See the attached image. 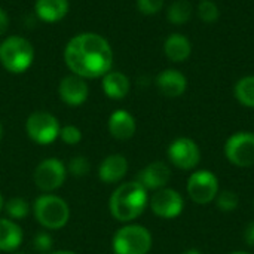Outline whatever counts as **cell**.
I'll return each instance as SVG.
<instances>
[{
    "label": "cell",
    "instance_id": "1",
    "mask_svg": "<svg viewBox=\"0 0 254 254\" xmlns=\"http://www.w3.org/2000/svg\"><path fill=\"white\" fill-rule=\"evenodd\" d=\"M64 63L70 73L86 80L103 77L112 70L113 49L109 40L98 33H79L67 42Z\"/></svg>",
    "mask_w": 254,
    "mask_h": 254
},
{
    "label": "cell",
    "instance_id": "2",
    "mask_svg": "<svg viewBox=\"0 0 254 254\" xmlns=\"http://www.w3.org/2000/svg\"><path fill=\"white\" fill-rule=\"evenodd\" d=\"M149 205V192L137 182L121 183L109 199V210L115 220L121 223H132Z\"/></svg>",
    "mask_w": 254,
    "mask_h": 254
},
{
    "label": "cell",
    "instance_id": "3",
    "mask_svg": "<svg viewBox=\"0 0 254 254\" xmlns=\"http://www.w3.org/2000/svg\"><path fill=\"white\" fill-rule=\"evenodd\" d=\"M33 216L36 222L45 231L63 229L70 220V207L58 195L43 193L36 198L31 205Z\"/></svg>",
    "mask_w": 254,
    "mask_h": 254
},
{
    "label": "cell",
    "instance_id": "4",
    "mask_svg": "<svg viewBox=\"0 0 254 254\" xmlns=\"http://www.w3.org/2000/svg\"><path fill=\"white\" fill-rule=\"evenodd\" d=\"M34 61L31 42L21 36H9L0 43V64L9 73L19 74L27 71Z\"/></svg>",
    "mask_w": 254,
    "mask_h": 254
},
{
    "label": "cell",
    "instance_id": "5",
    "mask_svg": "<svg viewBox=\"0 0 254 254\" xmlns=\"http://www.w3.org/2000/svg\"><path fill=\"white\" fill-rule=\"evenodd\" d=\"M153 246L150 231L137 223H125L112 240L115 254H149Z\"/></svg>",
    "mask_w": 254,
    "mask_h": 254
},
{
    "label": "cell",
    "instance_id": "6",
    "mask_svg": "<svg viewBox=\"0 0 254 254\" xmlns=\"http://www.w3.org/2000/svg\"><path fill=\"white\" fill-rule=\"evenodd\" d=\"M61 125L58 119L45 110L33 112L25 121V132L28 138L40 146L54 143L60 137Z\"/></svg>",
    "mask_w": 254,
    "mask_h": 254
},
{
    "label": "cell",
    "instance_id": "7",
    "mask_svg": "<svg viewBox=\"0 0 254 254\" xmlns=\"http://www.w3.org/2000/svg\"><path fill=\"white\" fill-rule=\"evenodd\" d=\"M186 190L192 202L198 205H207L213 202L220 192L219 179L210 170L193 171L188 179Z\"/></svg>",
    "mask_w": 254,
    "mask_h": 254
},
{
    "label": "cell",
    "instance_id": "8",
    "mask_svg": "<svg viewBox=\"0 0 254 254\" xmlns=\"http://www.w3.org/2000/svg\"><path fill=\"white\" fill-rule=\"evenodd\" d=\"M65 164L57 158H46L37 164L33 173V182L43 193H52L58 190L67 179Z\"/></svg>",
    "mask_w": 254,
    "mask_h": 254
},
{
    "label": "cell",
    "instance_id": "9",
    "mask_svg": "<svg viewBox=\"0 0 254 254\" xmlns=\"http://www.w3.org/2000/svg\"><path fill=\"white\" fill-rule=\"evenodd\" d=\"M226 159L240 168L254 165V132L238 131L232 134L225 143Z\"/></svg>",
    "mask_w": 254,
    "mask_h": 254
},
{
    "label": "cell",
    "instance_id": "10",
    "mask_svg": "<svg viewBox=\"0 0 254 254\" xmlns=\"http://www.w3.org/2000/svg\"><path fill=\"white\" fill-rule=\"evenodd\" d=\"M168 161L179 170H195L201 161V150L195 140L189 137H179L168 146Z\"/></svg>",
    "mask_w": 254,
    "mask_h": 254
},
{
    "label": "cell",
    "instance_id": "11",
    "mask_svg": "<svg viewBox=\"0 0 254 254\" xmlns=\"http://www.w3.org/2000/svg\"><path fill=\"white\" fill-rule=\"evenodd\" d=\"M149 207L156 217L171 220L183 213L185 201L176 189L162 188L149 198Z\"/></svg>",
    "mask_w": 254,
    "mask_h": 254
},
{
    "label": "cell",
    "instance_id": "12",
    "mask_svg": "<svg viewBox=\"0 0 254 254\" xmlns=\"http://www.w3.org/2000/svg\"><path fill=\"white\" fill-rule=\"evenodd\" d=\"M58 95L61 101L70 107L82 106L89 95V86L86 83V79L73 73L64 76L58 85Z\"/></svg>",
    "mask_w": 254,
    "mask_h": 254
},
{
    "label": "cell",
    "instance_id": "13",
    "mask_svg": "<svg viewBox=\"0 0 254 254\" xmlns=\"http://www.w3.org/2000/svg\"><path fill=\"white\" fill-rule=\"evenodd\" d=\"M171 180V168L168 164L162 161H155L146 165L137 176V182L149 192V190H159L167 188Z\"/></svg>",
    "mask_w": 254,
    "mask_h": 254
},
{
    "label": "cell",
    "instance_id": "14",
    "mask_svg": "<svg viewBox=\"0 0 254 254\" xmlns=\"http://www.w3.org/2000/svg\"><path fill=\"white\" fill-rule=\"evenodd\" d=\"M158 91L168 98L182 97L188 89V77L177 68H165L155 79Z\"/></svg>",
    "mask_w": 254,
    "mask_h": 254
},
{
    "label": "cell",
    "instance_id": "15",
    "mask_svg": "<svg viewBox=\"0 0 254 254\" xmlns=\"http://www.w3.org/2000/svg\"><path fill=\"white\" fill-rule=\"evenodd\" d=\"M128 159L121 153L106 156L98 167V177L106 185H118L128 173Z\"/></svg>",
    "mask_w": 254,
    "mask_h": 254
},
{
    "label": "cell",
    "instance_id": "16",
    "mask_svg": "<svg viewBox=\"0 0 254 254\" xmlns=\"http://www.w3.org/2000/svg\"><path fill=\"white\" fill-rule=\"evenodd\" d=\"M107 129L115 140L127 141L134 137L137 131V122L128 110L119 109L110 115L107 121Z\"/></svg>",
    "mask_w": 254,
    "mask_h": 254
},
{
    "label": "cell",
    "instance_id": "17",
    "mask_svg": "<svg viewBox=\"0 0 254 254\" xmlns=\"http://www.w3.org/2000/svg\"><path fill=\"white\" fill-rule=\"evenodd\" d=\"M101 88L106 97L112 100H124L131 89L128 76L118 70H110L101 77Z\"/></svg>",
    "mask_w": 254,
    "mask_h": 254
},
{
    "label": "cell",
    "instance_id": "18",
    "mask_svg": "<svg viewBox=\"0 0 254 254\" xmlns=\"http://www.w3.org/2000/svg\"><path fill=\"white\" fill-rule=\"evenodd\" d=\"M164 54L173 63H185L192 55V43L185 34L173 33L164 42Z\"/></svg>",
    "mask_w": 254,
    "mask_h": 254
},
{
    "label": "cell",
    "instance_id": "19",
    "mask_svg": "<svg viewBox=\"0 0 254 254\" xmlns=\"http://www.w3.org/2000/svg\"><path fill=\"white\" fill-rule=\"evenodd\" d=\"M68 0H36L34 12L43 22L54 24L61 21L68 13Z\"/></svg>",
    "mask_w": 254,
    "mask_h": 254
},
{
    "label": "cell",
    "instance_id": "20",
    "mask_svg": "<svg viewBox=\"0 0 254 254\" xmlns=\"http://www.w3.org/2000/svg\"><path fill=\"white\" fill-rule=\"evenodd\" d=\"M22 229L10 219H0V252L15 253L22 244Z\"/></svg>",
    "mask_w": 254,
    "mask_h": 254
},
{
    "label": "cell",
    "instance_id": "21",
    "mask_svg": "<svg viewBox=\"0 0 254 254\" xmlns=\"http://www.w3.org/2000/svg\"><path fill=\"white\" fill-rule=\"evenodd\" d=\"M193 6L189 0H174L167 9V19L173 25H185L192 19Z\"/></svg>",
    "mask_w": 254,
    "mask_h": 254
},
{
    "label": "cell",
    "instance_id": "22",
    "mask_svg": "<svg viewBox=\"0 0 254 254\" xmlns=\"http://www.w3.org/2000/svg\"><path fill=\"white\" fill-rule=\"evenodd\" d=\"M234 95L237 101L249 109H254V76H244L237 80L234 86Z\"/></svg>",
    "mask_w": 254,
    "mask_h": 254
},
{
    "label": "cell",
    "instance_id": "23",
    "mask_svg": "<svg viewBox=\"0 0 254 254\" xmlns=\"http://www.w3.org/2000/svg\"><path fill=\"white\" fill-rule=\"evenodd\" d=\"M3 211L6 213L7 219H10L13 222H19L31 213V205L24 198L15 196V198L4 201V210Z\"/></svg>",
    "mask_w": 254,
    "mask_h": 254
},
{
    "label": "cell",
    "instance_id": "24",
    "mask_svg": "<svg viewBox=\"0 0 254 254\" xmlns=\"http://www.w3.org/2000/svg\"><path fill=\"white\" fill-rule=\"evenodd\" d=\"M214 202H216V207L220 211H223V213H232L240 205V196L237 195V192L229 190V189H225V190H220L217 193Z\"/></svg>",
    "mask_w": 254,
    "mask_h": 254
},
{
    "label": "cell",
    "instance_id": "25",
    "mask_svg": "<svg viewBox=\"0 0 254 254\" xmlns=\"http://www.w3.org/2000/svg\"><path fill=\"white\" fill-rule=\"evenodd\" d=\"M198 16L205 24H214L220 18V9L213 0H201L196 7Z\"/></svg>",
    "mask_w": 254,
    "mask_h": 254
},
{
    "label": "cell",
    "instance_id": "26",
    "mask_svg": "<svg viewBox=\"0 0 254 254\" xmlns=\"http://www.w3.org/2000/svg\"><path fill=\"white\" fill-rule=\"evenodd\" d=\"M65 168H67V173L71 174L73 177H86L91 171V164L86 156L77 155L68 161Z\"/></svg>",
    "mask_w": 254,
    "mask_h": 254
},
{
    "label": "cell",
    "instance_id": "27",
    "mask_svg": "<svg viewBox=\"0 0 254 254\" xmlns=\"http://www.w3.org/2000/svg\"><path fill=\"white\" fill-rule=\"evenodd\" d=\"M31 247L34 252L40 254H48L52 252L54 247V238L48 231H40L37 232L33 240H31Z\"/></svg>",
    "mask_w": 254,
    "mask_h": 254
},
{
    "label": "cell",
    "instance_id": "28",
    "mask_svg": "<svg viewBox=\"0 0 254 254\" xmlns=\"http://www.w3.org/2000/svg\"><path fill=\"white\" fill-rule=\"evenodd\" d=\"M60 138L68 146H76L82 141V131L76 125H64L60 129Z\"/></svg>",
    "mask_w": 254,
    "mask_h": 254
},
{
    "label": "cell",
    "instance_id": "29",
    "mask_svg": "<svg viewBox=\"0 0 254 254\" xmlns=\"http://www.w3.org/2000/svg\"><path fill=\"white\" fill-rule=\"evenodd\" d=\"M165 0H137V9L140 13L152 16L162 10Z\"/></svg>",
    "mask_w": 254,
    "mask_h": 254
},
{
    "label": "cell",
    "instance_id": "30",
    "mask_svg": "<svg viewBox=\"0 0 254 254\" xmlns=\"http://www.w3.org/2000/svg\"><path fill=\"white\" fill-rule=\"evenodd\" d=\"M243 238L246 241L247 246L250 247H254V222H250L246 229H244V234H243Z\"/></svg>",
    "mask_w": 254,
    "mask_h": 254
},
{
    "label": "cell",
    "instance_id": "31",
    "mask_svg": "<svg viewBox=\"0 0 254 254\" xmlns=\"http://www.w3.org/2000/svg\"><path fill=\"white\" fill-rule=\"evenodd\" d=\"M7 27H9V16H7V13L0 7V36H3V34L6 33Z\"/></svg>",
    "mask_w": 254,
    "mask_h": 254
},
{
    "label": "cell",
    "instance_id": "32",
    "mask_svg": "<svg viewBox=\"0 0 254 254\" xmlns=\"http://www.w3.org/2000/svg\"><path fill=\"white\" fill-rule=\"evenodd\" d=\"M48 254H79V253H76V252H71V250H57V252H51V253H48Z\"/></svg>",
    "mask_w": 254,
    "mask_h": 254
},
{
    "label": "cell",
    "instance_id": "33",
    "mask_svg": "<svg viewBox=\"0 0 254 254\" xmlns=\"http://www.w3.org/2000/svg\"><path fill=\"white\" fill-rule=\"evenodd\" d=\"M182 254H202V252H199V250H196V249H189V250L183 252Z\"/></svg>",
    "mask_w": 254,
    "mask_h": 254
},
{
    "label": "cell",
    "instance_id": "34",
    "mask_svg": "<svg viewBox=\"0 0 254 254\" xmlns=\"http://www.w3.org/2000/svg\"><path fill=\"white\" fill-rule=\"evenodd\" d=\"M3 210H4V199H3V195L0 193V214L3 213Z\"/></svg>",
    "mask_w": 254,
    "mask_h": 254
},
{
    "label": "cell",
    "instance_id": "35",
    "mask_svg": "<svg viewBox=\"0 0 254 254\" xmlns=\"http://www.w3.org/2000/svg\"><path fill=\"white\" fill-rule=\"evenodd\" d=\"M3 138V124H1V121H0V140Z\"/></svg>",
    "mask_w": 254,
    "mask_h": 254
},
{
    "label": "cell",
    "instance_id": "36",
    "mask_svg": "<svg viewBox=\"0 0 254 254\" xmlns=\"http://www.w3.org/2000/svg\"><path fill=\"white\" fill-rule=\"evenodd\" d=\"M229 254H250V253H247V252H232V253H229Z\"/></svg>",
    "mask_w": 254,
    "mask_h": 254
},
{
    "label": "cell",
    "instance_id": "37",
    "mask_svg": "<svg viewBox=\"0 0 254 254\" xmlns=\"http://www.w3.org/2000/svg\"><path fill=\"white\" fill-rule=\"evenodd\" d=\"M13 254H25V253H13Z\"/></svg>",
    "mask_w": 254,
    "mask_h": 254
}]
</instances>
